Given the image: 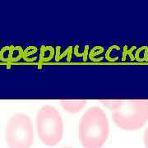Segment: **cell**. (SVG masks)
Returning <instances> with one entry per match:
<instances>
[{"label": "cell", "instance_id": "obj_5", "mask_svg": "<svg viewBox=\"0 0 148 148\" xmlns=\"http://www.w3.org/2000/svg\"><path fill=\"white\" fill-rule=\"evenodd\" d=\"M60 103L65 111L70 114H77L86 106V101H61Z\"/></svg>", "mask_w": 148, "mask_h": 148}, {"label": "cell", "instance_id": "obj_3", "mask_svg": "<svg viewBox=\"0 0 148 148\" xmlns=\"http://www.w3.org/2000/svg\"><path fill=\"white\" fill-rule=\"evenodd\" d=\"M36 124L38 137L45 145L53 147L61 141L64 123L59 112L54 107L43 106L37 113Z\"/></svg>", "mask_w": 148, "mask_h": 148}, {"label": "cell", "instance_id": "obj_6", "mask_svg": "<svg viewBox=\"0 0 148 148\" xmlns=\"http://www.w3.org/2000/svg\"><path fill=\"white\" fill-rule=\"evenodd\" d=\"M143 142H144L145 147L148 148V127L145 130L144 134H143Z\"/></svg>", "mask_w": 148, "mask_h": 148}, {"label": "cell", "instance_id": "obj_2", "mask_svg": "<svg viewBox=\"0 0 148 148\" xmlns=\"http://www.w3.org/2000/svg\"><path fill=\"white\" fill-rule=\"evenodd\" d=\"M109 133V120L101 108L94 106L85 112L79 124V138L83 147L101 148Z\"/></svg>", "mask_w": 148, "mask_h": 148}, {"label": "cell", "instance_id": "obj_4", "mask_svg": "<svg viewBox=\"0 0 148 148\" xmlns=\"http://www.w3.org/2000/svg\"><path fill=\"white\" fill-rule=\"evenodd\" d=\"M5 139L9 148H31L34 128L30 117L22 113L11 117L6 126Z\"/></svg>", "mask_w": 148, "mask_h": 148}, {"label": "cell", "instance_id": "obj_1", "mask_svg": "<svg viewBox=\"0 0 148 148\" xmlns=\"http://www.w3.org/2000/svg\"><path fill=\"white\" fill-rule=\"evenodd\" d=\"M101 102L113 110V121L123 130H138L148 121V101H101Z\"/></svg>", "mask_w": 148, "mask_h": 148}, {"label": "cell", "instance_id": "obj_7", "mask_svg": "<svg viewBox=\"0 0 148 148\" xmlns=\"http://www.w3.org/2000/svg\"><path fill=\"white\" fill-rule=\"evenodd\" d=\"M63 148H72V147H63Z\"/></svg>", "mask_w": 148, "mask_h": 148}]
</instances>
